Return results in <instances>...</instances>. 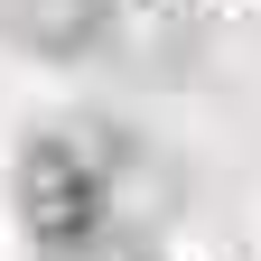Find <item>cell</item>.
Here are the masks:
<instances>
[{
  "label": "cell",
  "instance_id": "cell-1",
  "mask_svg": "<svg viewBox=\"0 0 261 261\" xmlns=\"http://www.w3.org/2000/svg\"><path fill=\"white\" fill-rule=\"evenodd\" d=\"M187 196H196V177L159 140H140L103 187V252L93 261H159L177 243V224H187Z\"/></svg>",
  "mask_w": 261,
  "mask_h": 261
},
{
  "label": "cell",
  "instance_id": "cell-2",
  "mask_svg": "<svg viewBox=\"0 0 261 261\" xmlns=\"http://www.w3.org/2000/svg\"><path fill=\"white\" fill-rule=\"evenodd\" d=\"M130 0H0V47L28 65H93L112 56Z\"/></svg>",
  "mask_w": 261,
  "mask_h": 261
},
{
  "label": "cell",
  "instance_id": "cell-4",
  "mask_svg": "<svg viewBox=\"0 0 261 261\" xmlns=\"http://www.w3.org/2000/svg\"><path fill=\"white\" fill-rule=\"evenodd\" d=\"M168 10H196V0H168Z\"/></svg>",
  "mask_w": 261,
  "mask_h": 261
},
{
  "label": "cell",
  "instance_id": "cell-3",
  "mask_svg": "<svg viewBox=\"0 0 261 261\" xmlns=\"http://www.w3.org/2000/svg\"><path fill=\"white\" fill-rule=\"evenodd\" d=\"M159 261H196V252H159Z\"/></svg>",
  "mask_w": 261,
  "mask_h": 261
}]
</instances>
